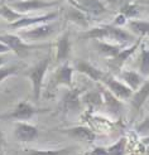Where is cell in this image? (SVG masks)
<instances>
[{
    "label": "cell",
    "mask_w": 149,
    "mask_h": 155,
    "mask_svg": "<svg viewBox=\"0 0 149 155\" xmlns=\"http://www.w3.org/2000/svg\"><path fill=\"white\" fill-rule=\"evenodd\" d=\"M81 39H93V41H107L117 44H129L134 41L133 34L128 33L121 27H116L114 24H101L99 27L91 28L83 32L80 35Z\"/></svg>",
    "instance_id": "obj_1"
},
{
    "label": "cell",
    "mask_w": 149,
    "mask_h": 155,
    "mask_svg": "<svg viewBox=\"0 0 149 155\" xmlns=\"http://www.w3.org/2000/svg\"><path fill=\"white\" fill-rule=\"evenodd\" d=\"M49 63H51V58L46 57L41 61H38L34 66L28 68L24 72L25 77L30 81V83H32V94H33L34 102H38L39 100H41L44 77H46L47 71H48Z\"/></svg>",
    "instance_id": "obj_2"
},
{
    "label": "cell",
    "mask_w": 149,
    "mask_h": 155,
    "mask_svg": "<svg viewBox=\"0 0 149 155\" xmlns=\"http://www.w3.org/2000/svg\"><path fill=\"white\" fill-rule=\"evenodd\" d=\"M49 108H41L32 105L28 101H20L17 104L13 110L0 114V120L5 121H28L32 117H34L38 114H44L48 112Z\"/></svg>",
    "instance_id": "obj_3"
},
{
    "label": "cell",
    "mask_w": 149,
    "mask_h": 155,
    "mask_svg": "<svg viewBox=\"0 0 149 155\" xmlns=\"http://www.w3.org/2000/svg\"><path fill=\"white\" fill-rule=\"evenodd\" d=\"M0 42L8 45L10 52H14L15 56H18L19 58H25L32 51L46 47L44 44L28 43L17 34H0Z\"/></svg>",
    "instance_id": "obj_4"
},
{
    "label": "cell",
    "mask_w": 149,
    "mask_h": 155,
    "mask_svg": "<svg viewBox=\"0 0 149 155\" xmlns=\"http://www.w3.org/2000/svg\"><path fill=\"white\" fill-rule=\"evenodd\" d=\"M56 32V24H53L52 21L43 23V24H38L32 28H25L22 29L19 34L20 38H23L25 42H38L49 38L51 35Z\"/></svg>",
    "instance_id": "obj_5"
},
{
    "label": "cell",
    "mask_w": 149,
    "mask_h": 155,
    "mask_svg": "<svg viewBox=\"0 0 149 155\" xmlns=\"http://www.w3.org/2000/svg\"><path fill=\"white\" fill-rule=\"evenodd\" d=\"M101 83H103V86L106 90L110 91L116 98H119L120 101H129L133 96V92H134L121 80H117L111 73H106L105 78L103 80Z\"/></svg>",
    "instance_id": "obj_6"
},
{
    "label": "cell",
    "mask_w": 149,
    "mask_h": 155,
    "mask_svg": "<svg viewBox=\"0 0 149 155\" xmlns=\"http://www.w3.org/2000/svg\"><path fill=\"white\" fill-rule=\"evenodd\" d=\"M142 41H143V38L138 37L131 45H128V47L123 48V49H121L119 53H117L114 58L107 59L109 67L111 68V71H117V72H120L125 62H127V61L133 56V54H134V53L138 51V48L140 47V44H142Z\"/></svg>",
    "instance_id": "obj_7"
},
{
    "label": "cell",
    "mask_w": 149,
    "mask_h": 155,
    "mask_svg": "<svg viewBox=\"0 0 149 155\" xmlns=\"http://www.w3.org/2000/svg\"><path fill=\"white\" fill-rule=\"evenodd\" d=\"M58 13L57 12H52V13H47L44 15H36V17H30V15H24L22 19L10 23L9 27L10 29H25V28H30L38 24H43V23H48V21H53L54 19H57Z\"/></svg>",
    "instance_id": "obj_8"
},
{
    "label": "cell",
    "mask_w": 149,
    "mask_h": 155,
    "mask_svg": "<svg viewBox=\"0 0 149 155\" xmlns=\"http://www.w3.org/2000/svg\"><path fill=\"white\" fill-rule=\"evenodd\" d=\"M13 134L14 137L20 143H33L39 136V130L37 126L30 125L27 121H17Z\"/></svg>",
    "instance_id": "obj_9"
},
{
    "label": "cell",
    "mask_w": 149,
    "mask_h": 155,
    "mask_svg": "<svg viewBox=\"0 0 149 155\" xmlns=\"http://www.w3.org/2000/svg\"><path fill=\"white\" fill-rule=\"evenodd\" d=\"M73 72L75 68L69 66L67 62L58 66V68L54 71L52 83L54 87L65 86L67 88H73Z\"/></svg>",
    "instance_id": "obj_10"
},
{
    "label": "cell",
    "mask_w": 149,
    "mask_h": 155,
    "mask_svg": "<svg viewBox=\"0 0 149 155\" xmlns=\"http://www.w3.org/2000/svg\"><path fill=\"white\" fill-rule=\"evenodd\" d=\"M9 5L14 10H17L22 14H27L29 12L48 9V8L57 5V3L56 2H46V0H22V2H13Z\"/></svg>",
    "instance_id": "obj_11"
},
{
    "label": "cell",
    "mask_w": 149,
    "mask_h": 155,
    "mask_svg": "<svg viewBox=\"0 0 149 155\" xmlns=\"http://www.w3.org/2000/svg\"><path fill=\"white\" fill-rule=\"evenodd\" d=\"M57 131H59L62 134H66L72 139H76L78 141H83L87 144H92L96 140L95 131L91 130L89 126H83V125H77V126L66 127V129H58Z\"/></svg>",
    "instance_id": "obj_12"
},
{
    "label": "cell",
    "mask_w": 149,
    "mask_h": 155,
    "mask_svg": "<svg viewBox=\"0 0 149 155\" xmlns=\"http://www.w3.org/2000/svg\"><path fill=\"white\" fill-rule=\"evenodd\" d=\"M75 71L80 72L85 76H87L90 80H92L93 82H103V80L105 78V76L107 72H104L103 69H100L97 67H95L92 63H90L89 61H85V59H77L75 62Z\"/></svg>",
    "instance_id": "obj_13"
},
{
    "label": "cell",
    "mask_w": 149,
    "mask_h": 155,
    "mask_svg": "<svg viewBox=\"0 0 149 155\" xmlns=\"http://www.w3.org/2000/svg\"><path fill=\"white\" fill-rule=\"evenodd\" d=\"M72 43L69 38V32L62 33L56 42V62L59 64L66 63L71 56Z\"/></svg>",
    "instance_id": "obj_14"
},
{
    "label": "cell",
    "mask_w": 149,
    "mask_h": 155,
    "mask_svg": "<svg viewBox=\"0 0 149 155\" xmlns=\"http://www.w3.org/2000/svg\"><path fill=\"white\" fill-rule=\"evenodd\" d=\"M148 98H149V78L145 80V82L140 86V88H138L137 91L133 92V96L129 100L134 115L140 112V110H142V107L144 106V104L147 102Z\"/></svg>",
    "instance_id": "obj_15"
},
{
    "label": "cell",
    "mask_w": 149,
    "mask_h": 155,
    "mask_svg": "<svg viewBox=\"0 0 149 155\" xmlns=\"http://www.w3.org/2000/svg\"><path fill=\"white\" fill-rule=\"evenodd\" d=\"M82 101L80 97V91L76 88H68L61 101L62 110L65 112H75L80 108Z\"/></svg>",
    "instance_id": "obj_16"
},
{
    "label": "cell",
    "mask_w": 149,
    "mask_h": 155,
    "mask_svg": "<svg viewBox=\"0 0 149 155\" xmlns=\"http://www.w3.org/2000/svg\"><path fill=\"white\" fill-rule=\"evenodd\" d=\"M119 76H120V80L133 91H137L138 88H140V86L147 80L140 72L131 71V69H121L119 72Z\"/></svg>",
    "instance_id": "obj_17"
},
{
    "label": "cell",
    "mask_w": 149,
    "mask_h": 155,
    "mask_svg": "<svg viewBox=\"0 0 149 155\" xmlns=\"http://www.w3.org/2000/svg\"><path fill=\"white\" fill-rule=\"evenodd\" d=\"M80 5V9L87 15L97 17L106 13V6L101 0H76Z\"/></svg>",
    "instance_id": "obj_18"
},
{
    "label": "cell",
    "mask_w": 149,
    "mask_h": 155,
    "mask_svg": "<svg viewBox=\"0 0 149 155\" xmlns=\"http://www.w3.org/2000/svg\"><path fill=\"white\" fill-rule=\"evenodd\" d=\"M93 45H95L96 51L101 54V56L106 57L107 59L114 58L116 54L124 48L121 44L113 43V42H107V41H95Z\"/></svg>",
    "instance_id": "obj_19"
},
{
    "label": "cell",
    "mask_w": 149,
    "mask_h": 155,
    "mask_svg": "<svg viewBox=\"0 0 149 155\" xmlns=\"http://www.w3.org/2000/svg\"><path fill=\"white\" fill-rule=\"evenodd\" d=\"M100 88H101V92H103L104 105L107 107V111L111 112L113 115H120L123 111V101H120L119 98H116L111 92L106 90L104 86Z\"/></svg>",
    "instance_id": "obj_20"
},
{
    "label": "cell",
    "mask_w": 149,
    "mask_h": 155,
    "mask_svg": "<svg viewBox=\"0 0 149 155\" xmlns=\"http://www.w3.org/2000/svg\"><path fill=\"white\" fill-rule=\"evenodd\" d=\"M128 25L130 30L134 33L137 37L144 38L149 35V21L148 20H142V19H129Z\"/></svg>",
    "instance_id": "obj_21"
},
{
    "label": "cell",
    "mask_w": 149,
    "mask_h": 155,
    "mask_svg": "<svg viewBox=\"0 0 149 155\" xmlns=\"http://www.w3.org/2000/svg\"><path fill=\"white\" fill-rule=\"evenodd\" d=\"M67 18L71 20V21H73L75 24L80 25V27H83V28H87L89 27L87 14L83 13L80 9H77V8H73V6L69 8V10L67 12Z\"/></svg>",
    "instance_id": "obj_22"
},
{
    "label": "cell",
    "mask_w": 149,
    "mask_h": 155,
    "mask_svg": "<svg viewBox=\"0 0 149 155\" xmlns=\"http://www.w3.org/2000/svg\"><path fill=\"white\" fill-rule=\"evenodd\" d=\"M81 101H82V104L90 105V106H93V107H97L100 105H103L104 104V97H103V92H101V88L89 91L87 94H85L82 96Z\"/></svg>",
    "instance_id": "obj_23"
},
{
    "label": "cell",
    "mask_w": 149,
    "mask_h": 155,
    "mask_svg": "<svg viewBox=\"0 0 149 155\" xmlns=\"http://www.w3.org/2000/svg\"><path fill=\"white\" fill-rule=\"evenodd\" d=\"M73 148H62V149H25V155H68Z\"/></svg>",
    "instance_id": "obj_24"
},
{
    "label": "cell",
    "mask_w": 149,
    "mask_h": 155,
    "mask_svg": "<svg viewBox=\"0 0 149 155\" xmlns=\"http://www.w3.org/2000/svg\"><path fill=\"white\" fill-rule=\"evenodd\" d=\"M24 15L25 14H22V13L17 12V10H14L10 5L3 4L2 6H0V17H2L3 19H5L8 23H9V24H10V23H14V21L22 19Z\"/></svg>",
    "instance_id": "obj_25"
},
{
    "label": "cell",
    "mask_w": 149,
    "mask_h": 155,
    "mask_svg": "<svg viewBox=\"0 0 149 155\" xmlns=\"http://www.w3.org/2000/svg\"><path fill=\"white\" fill-rule=\"evenodd\" d=\"M139 72L142 73L145 78H149V48H145L144 44H140Z\"/></svg>",
    "instance_id": "obj_26"
},
{
    "label": "cell",
    "mask_w": 149,
    "mask_h": 155,
    "mask_svg": "<svg viewBox=\"0 0 149 155\" xmlns=\"http://www.w3.org/2000/svg\"><path fill=\"white\" fill-rule=\"evenodd\" d=\"M127 144H128V139L123 136L119 140H116L113 145H110L107 148V151L110 155H125L127 151Z\"/></svg>",
    "instance_id": "obj_27"
},
{
    "label": "cell",
    "mask_w": 149,
    "mask_h": 155,
    "mask_svg": "<svg viewBox=\"0 0 149 155\" xmlns=\"http://www.w3.org/2000/svg\"><path fill=\"white\" fill-rule=\"evenodd\" d=\"M19 72H20L19 64H4V66H2L0 67V83L12 76L18 74Z\"/></svg>",
    "instance_id": "obj_28"
},
{
    "label": "cell",
    "mask_w": 149,
    "mask_h": 155,
    "mask_svg": "<svg viewBox=\"0 0 149 155\" xmlns=\"http://www.w3.org/2000/svg\"><path fill=\"white\" fill-rule=\"evenodd\" d=\"M120 13L123 15H125V17L129 19H135V17H138L139 13H140V9H139V6L137 4H125L123 8H121V10Z\"/></svg>",
    "instance_id": "obj_29"
},
{
    "label": "cell",
    "mask_w": 149,
    "mask_h": 155,
    "mask_svg": "<svg viewBox=\"0 0 149 155\" xmlns=\"http://www.w3.org/2000/svg\"><path fill=\"white\" fill-rule=\"evenodd\" d=\"M135 130H137L138 134H145V135H148V133H149V115L139 124Z\"/></svg>",
    "instance_id": "obj_30"
},
{
    "label": "cell",
    "mask_w": 149,
    "mask_h": 155,
    "mask_svg": "<svg viewBox=\"0 0 149 155\" xmlns=\"http://www.w3.org/2000/svg\"><path fill=\"white\" fill-rule=\"evenodd\" d=\"M87 154L89 155H110L107 151V148H104V146H95Z\"/></svg>",
    "instance_id": "obj_31"
},
{
    "label": "cell",
    "mask_w": 149,
    "mask_h": 155,
    "mask_svg": "<svg viewBox=\"0 0 149 155\" xmlns=\"http://www.w3.org/2000/svg\"><path fill=\"white\" fill-rule=\"evenodd\" d=\"M125 23H128V18L125 17V15H123L121 13H119L115 17V19H114V21H113V24L114 25H116V27H123Z\"/></svg>",
    "instance_id": "obj_32"
},
{
    "label": "cell",
    "mask_w": 149,
    "mask_h": 155,
    "mask_svg": "<svg viewBox=\"0 0 149 155\" xmlns=\"http://www.w3.org/2000/svg\"><path fill=\"white\" fill-rule=\"evenodd\" d=\"M9 57H8V53H0V67L8 63Z\"/></svg>",
    "instance_id": "obj_33"
},
{
    "label": "cell",
    "mask_w": 149,
    "mask_h": 155,
    "mask_svg": "<svg viewBox=\"0 0 149 155\" xmlns=\"http://www.w3.org/2000/svg\"><path fill=\"white\" fill-rule=\"evenodd\" d=\"M9 52H10L9 47H8V45H5L4 43L0 42V53H9Z\"/></svg>",
    "instance_id": "obj_34"
},
{
    "label": "cell",
    "mask_w": 149,
    "mask_h": 155,
    "mask_svg": "<svg viewBox=\"0 0 149 155\" xmlns=\"http://www.w3.org/2000/svg\"><path fill=\"white\" fill-rule=\"evenodd\" d=\"M66 2L71 5V6H73V8H77V9H80V5H78V3L76 2V0H66ZM81 10V9H80Z\"/></svg>",
    "instance_id": "obj_35"
},
{
    "label": "cell",
    "mask_w": 149,
    "mask_h": 155,
    "mask_svg": "<svg viewBox=\"0 0 149 155\" xmlns=\"http://www.w3.org/2000/svg\"><path fill=\"white\" fill-rule=\"evenodd\" d=\"M142 141H143V144H145V145H149V135H147V136L142 137Z\"/></svg>",
    "instance_id": "obj_36"
},
{
    "label": "cell",
    "mask_w": 149,
    "mask_h": 155,
    "mask_svg": "<svg viewBox=\"0 0 149 155\" xmlns=\"http://www.w3.org/2000/svg\"><path fill=\"white\" fill-rule=\"evenodd\" d=\"M4 140V136H3V133H2V130H0V143H2Z\"/></svg>",
    "instance_id": "obj_37"
},
{
    "label": "cell",
    "mask_w": 149,
    "mask_h": 155,
    "mask_svg": "<svg viewBox=\"0 0 149 155\" xmlns=\"http://www.w3.org/2000/svg\"><path fill=\"white\" fill-rule=\"evenodd\" d=\"M3 4H5V2H4V0H0V6H2Z\"/></svg>",
    "instance_id": "obj_38"
},
{
    "label": "cell",
    "mask_w": 149,
    "mask_h": 155,
    "mask_svg": "<svg viewBox=\"0 0 149 155\" xmlns=\"http://www.w3.org/2000/svg\"><path fill=\"white\" fill-rule=\"evenodd\" d=\"M10 2L13 3V2H22V0H10Z\"/></svg>",
    "instance_id": "obj_39"
},
{
    "label": "cell",
    "mask_w": 149,
    "mask_h": 155,
    "mask_svg": "<svg viewBox=\"0 0 149 155\" xmlns=\"http://www.w3.org/2000/svg\"><path fill=\"white\" fill-rule=\"evenodd\" d=\"M148 3H149V0H148Z\"/></svg>",
    "instance_id": "obj_40"
}]
</instances>
